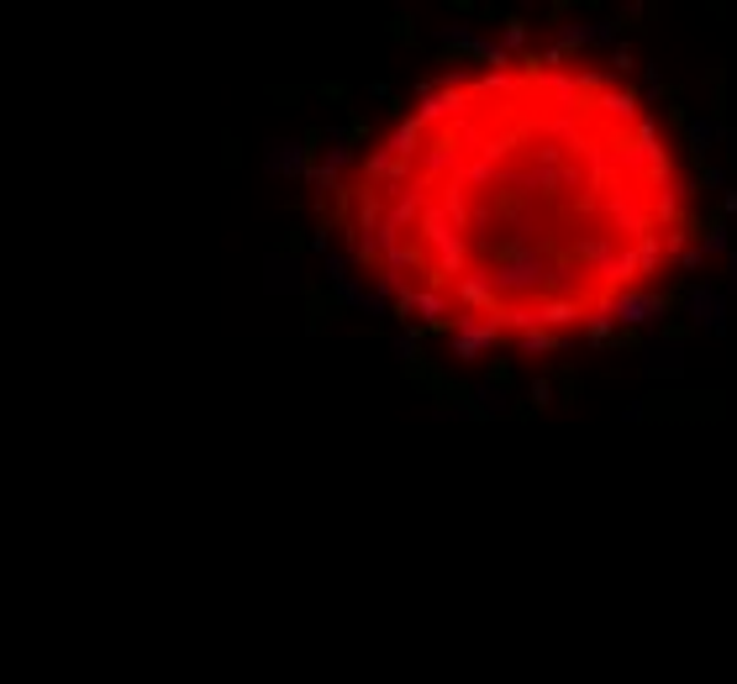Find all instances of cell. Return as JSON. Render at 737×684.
<instances>
[{"label": "cell", "instance_id": "obj_1", "mask_svg": "<svg viewBox=\"0 0 737 684\" xmlns=\"http://www.w3.org/2000/svg\"><path fill=\"white\" fill-rule=\"evenodd\" d=\"M358 280L475 354H548L627 322L690 248V180L627 74L496 47L432 74L327 180Z\"/></svg>", "mask_w": 737, "mask_h": 684}]
</instances>
